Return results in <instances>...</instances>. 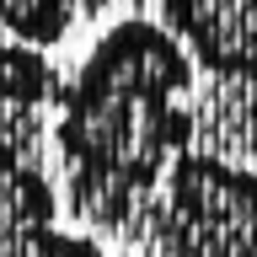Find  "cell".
<instances>
[{
  "instance_id": "3",
  "label": "cell",
  "mask_w": 257,
  "mask_h": 257,
  "mask_svg": "<svg viewBox=\"0 0 257 257\" xmlns=\"http://www.w3.org/2000/svg\"><path fill=\"white\" fill-rule=\"evenodd\" d=\"M161 22L204 70L257 86V0H161Z\"/></svg>"
},
{
  "instance_id": "2",
  "label": "cell",
  "mask_w": 257,
  "mask_h": 257,
  "mask_svg": "<svg viewBox=\"0 0 257 257\" xmlns=\"http://www.w3.org/2000/svg\"><path fill=\"white\" fill-rule=\"evenodd\" d=\"M161 257H257V172L188 150L172 161L150 204Z\"/></svg>"
},
{
  "instance_id": "7",
  "label": "cell",
  "mask_w": 257,
  "mask_h": 257,
  "mask_svg": "<svg viewBox=\"0 0 257 257\" xmlns=\"http://www.w3.org/2000/svg\"><path fill=\"white\" fill-rule=\"evenodd\" d=\"M0 257H107L96 246L91 236H80V230H38V236H22V241H6Z\"/></svg>"
},
{
  "instance_id": "4",
  "label": "cell",
  "mask_w": 257,
  "mask_h": 257,
  "mask_svg": "<svg viewBox=\"0 0 257 257\" xmlns=\"http://www.w3.org/2000/svg\"><path fill=\"white\" fill-rule=\"evenodd\" d=\"M59 225V188L27 145L0 134V246Z\"/></svg>"
},
{
  "instance_id": "1",
  "label": "cell",
  "mask_w": 257,
  "mask_h": 257,
  "mask_svg": "<svg viewBox=\"0 0 257 257\" xmlns=\"http://www.w3.org/2000/svg\"><path fill=\"white\" fill-rule=\"evenodd\" d=\"M198 59L156 16H118L54 96V150L70 209L96 230H128L193 150Z\"/></svg>"
},
{
  "instance_id": "5",
  "label": "cell",
  "mask_w": 257,
  "mask_h": 257,
  "mask_svg": "<svg viewBox=\"0 0 257 257\" xmlns=\"http://www.w3.org/2000/svg\"><path fill=\"white\" fill-rule=\"evenodd\" d=\"M59 70H54V59H48V48L38 43H22V38H0V102L6 107H43V102H54L59 96Z\"/></svg>"
},
{
  "instance_id": "8",
  "label": "cell",
  "mask_w": 257,
  "mask_h": 257,
  "mask_svg": "<svg viewBox=\"0 0 257 257\" xmlns=\"http://www.w3.org/2000/svg\"><path fill=\"white\" fill-rule=\"evenodd\" d=\"M75 6H80V16H102V11H112L118 0H75Z\"/></svg>"
},
{
  "instance_id": "6",
  "label": "cell",
  "mask_w": 257,
  "mask_h": 257,
  "mask_svg": "<svg viewBox=\"0 0 257 257\" xmlns=\"http://www.w3.org/2000/svg\"><path fill=\"white\" fill-rule=\"evenodd\" d=\"M75 11H80L75 0H0V27L22 43L54 48L75 27Z\"/></svg>"
}]
</instances>
